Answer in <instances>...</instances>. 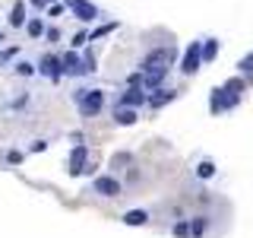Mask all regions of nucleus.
I'll use <instances>...</instances> for the list:
<instances>
[{
  "label": "nucleus",
  "mask_w": 253,
  "mask_h": 238,
  "mask_svg": "<svg viewBox=\"0 0 253 238\" xmlns=\"http://www.w3.org/2000/svg\"><path fill=\"white\" fill-rule=\"evenodd\" d=\"M171 60H174V48H158V51H152L146 60H142V73H146V86H149V89H155V86L162 83V76L168 73Z\"/></svg>",
  "instance_id": "nucleus-1"
},
{
  "label": "nucleus",
  "mask_w": 253,
  "mask_h": 238,
  "mask_svg": "<svg viewBox=\"0 0 253 238\" xmlns=\"http://www.w3.org/2000/svg\"><path fill=\"white\" fill-rule=\"evenodd\" d=\"M101 105H105V92H101V89H85V92H79V111H83L85 118L98 115Z\"/></svg>",
  "instance_id": "nucleus-2"
},
{
  "label": "nucleus",
  "mask_w": 253,
  "mask_h": 238,
  "mask_svg": "<svg viewBox=\"0 0 253 238\" xmlns=\"http://www.w3.org/2000/svg\"><path fill=\"white\" fill-rule=\"evenodd\" d=\"M200 60H203V45L193 42L184 51V63H180V70H184V73H196V70H200Z\"/></svg>",
  "instance_id": "nucleus-3"
},
{
  "label": "nucleus",
  "mask_w": 253,
  "mask_h": 238,
  "mask_svg": "<svg viewBox=\"0 0 253 238\" xmlns=\"http://www.w3.org/2000/svg\"><path fill=\"white\" fill-rule=\"evenodd\" d=\"M42 73L51 76V79H60V73H67V70H63V60H60V58L44 54V58H42Z\"/></svg>",
  "instance_id": "nucleus-4"
},
{
  "label": "nucleus",
  "mask_w": 253,
  "mask_h": 238,
  "mask_svg": "<svg viewBox=\"0 0 253 238\" xmlns=\"http://www.w3.org/2000/svg\"><path fill=\"white\" fill-rule=\"evenodd\" d=\"M67 6H70V10H73V13L79 16V19H85V22L98 16V10H95V3H89V0H67Z\"/></svg>",
  "instance_id": "nucleus-5"
},
{
  "label": "nucleus",
  "mask_w": 253,
  "mask_h": 238,
  "mask_svg": "<svg viewBox=\"0 0 253 238\" xmlns=\"http://www.w3.org/2000/svg\"><path fill=\"white\" fill-rule=\"evenodd\" d=\"M95 190L105 194V197H117V194H121V181H114V178H95Z\"/></svg>",
  "instance_id": "nucleus-6"
},
{
  "label": "nucleus",
  "mask_w": 253,
  "mask_h": 238,
  "mask_svg": "<svg viewBox=\"0 0 253 238\" xmlns=\"http://www.w3.org/2000/svg\"><path fill=\"white\" fill-rule=\"evenodd\" d=\"M234 102H237V99H234V95H228V89H215V95H212V111L218 115V111L231 108Z\"/></svg>",
  "instance_id": "nucleus-7"
},
{
  "label": "nucleus",
  "mask_w": 253,
  "mask_h": 238,
  "mask_svg": "<svg viewBox=\"0 0 253 238\" xmlns=\"http://www.w3.org/2000/svg\"><path fill=\"white\" fill-rule=\"evenodd\" d=\"M174 99H177V92H174V89H158L155 95H149V105H152V108H165Z\"/></svg>",
  "instance_id": "nucleus-8"
},
{
  "label": "nucleus",
  "mask_w": 253,
  "mask_h": 238,
  "mask_svg": "<svg viewBox=\"0 0 253 238\" xmlns=\"http://www.w3.org/2000/svg\"><path fill=\"white\" fill-rule=\"evenodd\" d=\"M114 121L117 124H136V111H133L130 105H121L114 111Z\"/></svg>",
  "instance_id": "nucleus-9"
},
{
  "label": "nucleus",
  "mask_w": 253,
  "mask_h": 238,
  "mask_svg": "<svg viewBox=\"0 0 253 238\" xmlns=\"http://www.w3.org/2000/svg\"><path fill=\"white\" fill-rule=\"evenodd\" d=\"M146 219H149L146 210H130V213H124V226H146Z\"/></svg>",
  "instance_id": "nucleus-10"
},
{
  "label": "nucleus",
  "mask_w": 253,
  "mask_h": 238,
  "mask_svg": "<svg viewBox=\"0 0 253 238\" xmlns=\"http://www.w3.org/2000/svg\"><path fill=\"white\" fill-rule=\"evenodd\" d=\"M63 70H67V73H83V60L76 58V54H67V58H63Z\"/></svg>",
  "instance_id": "nucleus-11"
},
{
  "label": "nucleus",
  "mask_w": 253,
  "mask_h": 238,
  "mask_svg": "<svg viewBox=\"0 0 253 238\" xmlns=\"http://www.w3.org/2000/svg\"><path fill=\"white\" fill-rule=\"evenodd\" d=\"M139 102H146V95H142L139 89H130V92H124V99H121V105H139Z\"/></svg>",
  "instance_id": "nucleus-12"
},
{
  "label": "nucleus",
  "mask_w": 253,
  "mask_h": 238,
  "mask_svg": "<svg viewBox=\"0 0 253 238\" xmlns=\"http://www.w3.org/2000/svg\"><path fill=\"white\" fill-rule=\"evenodd\" d=\"M83 159H85V149H83V146H76V149H73V156H70V165H73L70 172H73V175H76V172H83Z\"/></svg>",
  "instance_id": "nucleus-13"
},
{
  "label": "nucleus",
  "mask_w": 253,
  "mask_h": 238,
  "mask_svg": "<svg viewBox=\"0 0 253 238\" xmlns=\"http://www.w3.org/2000/svg\"><path fill=\"white\" fill-rule=\"evenodd\" d=\"M218 54V42L215 38H209V42H206V48H203V60H212Z\"/></svg>",
  "instance_id": "nucleus-14"
},
{
  "label": "nucleus",
  "mask_w": 253,
  "mask_h": 238,
  "mask_svg": "<svg viewBox=\"0 0 253 238\" xmlns=\"http://www.w3.org/2000/svg\"><path fill=\"white\" fill-rule=\"evenodd\" d=\"M22 19H26V16H22V3H16V6H13V16H10V22H13V26H22Z\"/></svg>",
  "instance_id": "nucleus-15"
},
{
  "label": "nucleus",
  "mask_w": 253,
  "mask_h": 238,
  "mask_svg": "<svg viewBox=\"0 0 253 238\" xmlns=\"http://www.w3.org/2000/svg\"><path fill=\"white\" fill-rule=\"evenodd\" d=\"M212 172H215V165H212V162H200V169H196V175H200V178H209Z\"/></svg>",
  "instance_id": "nucleus-16"
},
{
  "label": "nucleus",
  "mask_w": 253,
  "mask_h": 238,
  "mask_svg": "<svg viewBox=\"0 0 253 238\" xmlns=\"http://www.w3.org/2000/svg\"><path fill=\"white\" fill-rule=\"evenodd\" d=\"M42 32H44L42 19H32V22H29V35H35V38H38V35H42Z\"/></svg>",
  "instance_id": "nucleus-17"
},
{
  "label": "nucleus",
  "mask_w": 253,
  "mask_h": 238,
  "mask_svg": "<svg viewBox=\"0 0 253 238\" xmlns=\"http://www.w3.org/2000/svg\"><path fill=\"white\" fill-rule=\"evenodd\" d=\"M206 232V219H196L193 222V235H203Z\"/></svg>",
  "instance_id": "nucleus-18"
},
{
  "label": "nucleus",
  "mask_w": 253,
  "mask_h": 238,
  "mask_svg": "<svg viewBox=\"0 0 253 238\" xmlns=\"http://www.w3.org/2000/svg\"><path fill=\"white\" fill-rule=\"evenodd\" d=\"M16 73H22V76H29V73H32V63H16Z\"/></svg>",
  "instance_id": "nucleus-19"
},
{
  "label": "nucleus",
  "mask_w": 253,
  "mask_h": 238,
  "mask_svg": "<svg viewBox=\"0 0 253 238\" xmlns=\"http://www.w3.org/2000/svg\"><path fill=\"white\" fill-rule=\"evenodd\" d=\"M241 70H253V54H247V58L241 60Z\"/></svg>",
  "instance_id": "nucleus-20"
},
{
  "label": "nucleus",
  "mask_w": 253,
  "mask_h": 238,
  "mask_svg": "<svg viewBox=\"0 0 253 238\" xmlns=\"http://www.w3.org/2000/svg\"><path fill=\"white\" fill-rule=\"evenodd\" d=\"M63 13V6L60 3H51V10H47V16H60Z\"/></svg>",
  "instance_id": "nucleus-21"
},
{
  "label": "nucleus",
  "mask_w": 253,
  "mask_h": 238,
  "mask_svg": "<svg viewBox=\"0 0 253 238\" xmlns=\"http://www.w3.org/2000/svg\"><path fill=\"white\" fill-rule=\"evenodd\" d=\"M29 3H35V6H51L54 0H29Z\"/></svg>",
  "instance_id": "nucleus-22"
},
{
  "label": "nucleus",
  "mask_w": 253,
  "mask_h": 238,
  "mask_svg": "<svg viewBox=\"0 0 253 238\" xmlns=\"http://www.w3.org/2000/svg\"><path fill=\"white\" fill-rule=\"evenodd\" d=\"M13 54H16V51H3V54H0V63H3V60H10Z\"/></svg>",
  "instance_id": "nucleus-23"
},
{
  "label": "nucleus",
  "mask_w": 253,
  "mask_h": 238,
  "mask_svg": "<svg viewBox=\"0 0 253 238\" xmlns=\"http://www.w3.org/2000/svg\"><path fill=\"white\" fill-rule=\"evenodd\" d=\"M0 42H3V32H0Z\"/></svg>",
  "instance_id": "nucleus-24"
}]
</instances>
